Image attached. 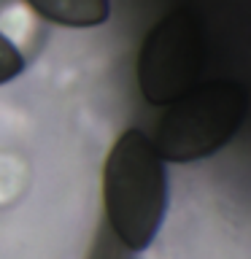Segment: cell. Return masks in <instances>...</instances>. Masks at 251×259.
<instances>
[{
	"label": "cell",
	"instance_id": "1",
	"mask_svg": "<svg viewBox=\"0 0 251 259\" xmlns=\"http://www.w3.org/2000/svg\"><path fill=\"white\" fill-rule=\"evenodd\" d=\"M103 208L111 235L130 254L157 240L168 213V170L143 130L130 127L113 141L103 165Z\"/></svg>",
	"mask_w": 251,
	"mask_h": 259
},
{
	"label": "cell",
	"instance_id": "2",
	"mask_svg": "<svg viewBox=\"0 0 251 259\" xmlns=\"http://www.w3.org/2000/svg\"><path fill=\"white\" fill-rule=\"evenodd\" d=\"M246 111L248 92L243 84L230 78L205 81L168 105L151 141L165 162L208 159L238 135Z\"/></svg>",
	"mask_w": 251,
	"mask_h": 259
},
{
	"label": "cell",
	"instance_id": "3",
	"mask_svg": "<svg viewBox=\"0 0 251 259\" xmlns=\"http://www.w3.org/2000/svg\"><path fill=\"white\" fill-rule=\"evenodd\" d=\"M138 87L146 103L170 105L200 84L205 68V30L192 8H176L146 32L138 52Z\"/></svg>",
	"mask_w": 251,
	"mask_h": 259
},
{
	"label": "cell",
	"instance_id": "4",
	"mask_svg": "<svg viewBox=\"0 0 251 259\" xmlns=\"http://www.w3.org/2000/svg\"><path fill=\"white\" fill-rule=\"evenodd\" d=\"M40 19L70 30L100 27L111 19V0H24Z\"/></svg>",
	"mask_w": 251,
	"mask_h": 259
},
{
	"label": "cell",
	"instance_id": "5",
	"mask_svg": "<svg viewBox=\"0 0 251 259\" xmlns=\"http://www.w3.org/2000/svg\"><path fill=\"white\" fill-rule=\"evenodd\" d=\"M24 54L16 49V44L11 38H6L3 32H0V87L8 84V81H14L16 76H22L24 73Z\"/></svg>",
	"mask_w": 251,
	"mask_h": 259
}]
</instances>
